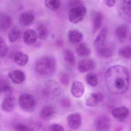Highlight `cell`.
Masks as SVG:
<instances>
[{
	"label": "cell",
	"mask_w": 131,
	"mask_h": 131,
	"mask_svg": "<svg viewBox=\"0 0 131 131\" xmlns=\"http://www.w3.org/2000/svg\"><path fill=\"white\" fill-rule=\"evenodd\" d=\"M105 80L107 90L113 95H123L129 88V73L127 69L121 65L110 67L106 72Z\"/></svg>",
	"instance_id": "6da1fadb"
},
{
	"label": "cell",
	"mask_w": 131,
	"mask_h": 131,
	"mask_svg": "<svg viewBox=\"0 0 131 131\" xmlns=\"http://www.w3.org/2000/svg\"><path fill=\"white\" fill-rule=\"evenodd\" d=\"M57 68L56 60L54 57L50 56L40 57L34 64V69L36 72L43 77L53 75L56 72Z\"/></svg>",
	"instance_id": "7a4b0ae2"
},
{
	"label": "cell",
	"mask_w": 131,
	"mask_h": 131,
	"mask_svg": "<svg viewBox=\"0 0 131 131\" xmlns=\"http://www.w3.org/2000/svg\"><path fill=\"white\" fill-rule=\"evenodd\" d=\"M108 30L106 27L102 28L97 35L94 42V47L97 54L102 58H111L112 56V50L106 44Z\"/></svg>",
	"instance_id": "3957f363"
},
{
	"label": "cell",
	"mask_w": 131,
	"mask_h": 131,
	"mask_svg": "<svg viewBox=\"0 0 131 131\" xmlns=\"http://www.w3.org/2000/svg\"><path fill=\"white\" fill-rule=\"evenodd\" d=\"M19 103L20 108L27 112H33L36 108V100L30 93H24L21 95L19 98Z\"/></svg>",
	"instance_id": "277c9868"
},
{
	"label": "cell",
	"mask_w": 131,
	"mask_h": 131,
	"mask_svg": "<svg viewBox=\"0 0 131 131\" xmlns=\"http://www.w3.org/2000/svg\"><path fill=\"white\" fill-rule=\"evenodd\" d=\"M86 13L87 9L84 6L73 7L69 12V20L72 23H78L84 19Z\"/></svg>",
	"instance_id": "5b68a950"
},
{
	"label": "cell",
	"mask_w": 131,
	"mask_h": 131,
	"mask_svg": "<svg viewBox=\"0 0 131 131\" xmlns=\"http://www.w3.org/2000/svg\"><path fill=\"white\" fill-rule=\"evenodd\" d=\"M94 125L97 131H109L112 126V122L108 116L102 115L96 118Z\"/></svg>",
	"instance_id": "8992f818"
},
{
	"label": "cell",
	"mask_w": 131,
	"mask_h": 131,
	"mask_svg": "<svg viewBox=\"0 0 131 131\" xmlns=\"http://www.w3.org/2000/svg\"><path fill=\"white\" fill-rule=\"evenodd\" d=\"M44 94L47 96H56L61 93V88L58 83L53 80H47L45 83Z\"/></svg>",
	"instance_id": "52a82bcc"
},
{
	"label": "cell",
	"mask_w": 131,
	"mask_h": 131,
	"mask_svg": "<svg viewBox=\"0 0 131 131\" xmlns=\"http://www.w3.org/2000/svg\"><path fill=\"white\" fill-rule=\"evenodd\" d=\"M67 122L69 126L71 129L77 130L80 128L82 124V116L79 113H72L67 117Z\"/></svg>",
	"instance_id": "ba28073f"
},
{
	"label": "cell",
	"mask_w": 131,
	"mask_h": 131,
	"mask_svg": "<svg viewBox=\"0 0 131 131\" xmlns=\"http://www.w3.org/2000/svg\"><path fill=\"white\" fill-rule=\"evenodd\" d=\"M96 63L92 59H85L79 62L78 65V70L82 73L86 72L95 69Z\"/></svg>",
	"instance_id": "9c48e42d"
},
{
	"label": "cell",
	"mask_w": 131,
	"mask_h": 131,
	"mask_svg": "<svg viewBox=\"0 0 131 131\" xmlns=\"http://www.w3.org/2000/svg\"><path fill=\"white\" fill-rule=\"evenodd\" d=\"M15 97L12 94H7L3 101L1 108L5 112H11L15 106Z\"/></svg>",
	"instance_id": "30bf717a"
},
{
	"label": "cell",
	"mask_w": 131,
	"mask_h": 131,
	"mask_svg": "<svg viewBox=\"0 0 131 131\" xmlns=\"http://www.w3.org/2000/svg\"><path fill=\"white\" fill-rule=\"evenodd\" d=\"M8 76L11 81L16 84H20L26 80V74L20 70H12L9 73Z\"/></svg>",
	"instance_id": "8fae6325"
},
{
	"label": "cell",
	"mask_w": 131,
	"mask_h": 131,
	"mask_svg": "<svg viewBox=\"0 0 131 131\" xmlns=\"http://www.w3.org/2000/svg\"><path fill=\"white\" fill-rule=\"evenodd\" d=\"M129 111L125 106H119L114 109L112 112V115L115 118L120 122L124 121L128 116Z\"/></svg>",
	"instance_id": "7c38bea8"
},
{
	"label": "cell",
	"mask_w": 131,
	"mask_h": 131,
	"mask_svg": "<svg viewBox=\"0 0 131 131\" xmlns=\"http://www.w3.org/2000/svg\"><path fill=\"white\" fill-rule=\"evenodd\" d=\"M103 97L102 94L100 93H91L86 100V105L89 107H95L102 101Z\"/></svg>",
	"instance_id": "4fadbf2b"
},
{
	"label": "cell",
	"mask_w": 131,
	"mask_h": 131,
	"mask_svg": "<svg viewBox=\"0 0 131 131\" xmlns=\"http://www.w3.org/2000/svg\"><path fill=\"white\" fill-rule=\"evenodd\" d=\"M85 90V86L82 83L79 81H75L71 86V93L75 98H80L83 95Z\"/></svg>",
	"instance_id": "5bb4252c"
},
{
	"label": "cell",
	"mask_w": 131,
	"mask_h": 131,
	"mask_svg": "<svg viewBox=\"0 0 131 131\" xmlns=\"http://www.w3.org/2000/svg\"><path fill=\"white\" fill-rule=\"evenodd\" d=\"M83 37L82 33L77 29H72L68 32V39L72 44L79 43L83 39Z\"/></svg>",
	"instance_id": "9a60e30c"
},
{
	"label": "cell",
	"mask_w": 131,
	"mask_h": 131,
	"mask_svg": "<svg viewBox=\"0 0 131 131\" xmlns=\"http://www.w3.org/2000/svg\"><path fill=\"white\" fill-rule=\"evenodd\" d=\"M35 16L33 12L30 10L23 13L20 16L19 21L23 26H27L31 24L34 21Z\"/></svg>",
	"instance_id": "2e32d148"
},
{
	"label": "cell",
	"mask_w": 131,
	"mask_h": 131,
	"mask_svg": "<svg viewBox=\"0 0 131 131\" xmlns=\"http://www.w3.org/2000/svg\"><path fill=\"white\" fill-rule=\"evenodd\" d=\"M37 34L32 29H28L24 32V40L26 44L31 45L36 42L37 39Z\"/></svg>",
	"instance_id": "e0dca14e"
},
{
	"label": "cell",
	"mask_w": 131,
	"mask_h": 131,
	"mask_svg": "<svg viewBox=\"0 0 131 131\" xmlns=\"http://www.w3.org/2000/svg\"><path fill=\"white\" fill-rule=\"evenodd\" d=\"M12 24V19L9 15L1 14L0 16V29L1 31L8 29Z\"/></svg>",
	"instance_id": "ac0fdd59"
},
{
	"label": "cell",
	"mask_w": 131,
	"mask_h": 131,
	"mask_svg": "<svg viewBox=\"0 0 131 131\" xmlns=\"http://www.w3.org/2000/svg\"><path fill=\"white\" fill-rule=\"evenodd\" d=\"M29 60V56L22 52H17L14 57V62L16 64L21 66H26L28 63Z\"/></svg>",
	"instance_id": "d6986e66"
},
{
	"label": "cell",
	"mask_w": 131,
	"mask_h": 131,
	"mask_svg": "<svg viewBox=\"0 0 131 131\" xmlns=\"http://www.w3.org/2000/svg\"><path fill=\"white\" fill-rule=\"evenodd\" d=\"M63 59L70 66H73L75 63V57L73 52L70 49H66L63 52Z\"/></svg>",
	"instance_id": "ffe728a7"
},
{
	"label": "cell",
	"mask_w": 131,
	"mask_h": 131,
	"mask_svg": "<svg viewBox=\"0 0 131 131\" xmlns=\"http://www.w3.org/2000/svg\"><path fill=\"white\" fill-rule=\"evenodd\" d=\"M76 52L78 56L82 57L88 56L91 53V51L89 47L84 43H81L76 47Z\"/></svg>",
	"instance_id": "44dd1931"
},
{
	"label": "cell",
	"mask_w": 131,
	"mask_h": 131,
	"mask_svg": "<svg viewBox=\"0 0 131 131\" xmlns=\"http://www.w3.org/2000/svg\"><path fill=\"white\" fill-rule=\"evenodd\" d=\"M103 22V15L101 13L95 14L93 21V33L95 34L99 30L102 26Z\"/></svg>",
	"instance_id": "7402d4cb"
},
{
	"label": "cell",
	"mask_w": 131,
	"mask_h": 131,
	"mask_svg": "<svg viewBox=\"0 0 131 131\" xmlns=\"http://www.w3.org/2000/svg\"><path fill=\"white\" fill-rule=\"evenodd\" d=\"M55 113L53 108L50 106H45L41 109L40 112V118L44 119L50 118Z\"/></svg>",
	"instance_id": "603a6c76"
},
{
	"label": "cell",
	"mask_w": 131,
	"mask_h": 131,
	"mask_svg": "<svg viewBox=\"0 0 131 131\" xmlns=\"http://www.w3.org/2000/svg\"><path fill=\"white\" fill-rule=\"evenodd\" d=\"M37 36L39 39L42 40L47 39L49 34V30L45 24H39L37 26Z\"/></svg>",
	"instance_id": "cb8c5ba5"
},
{
	"label": "cell",
	"mask_w": 131,
	"mask_h": 131,
	"mask_svg": "<svg viewBox=\"0 0 131 131\" xmlns=\"http://www.w3.org/2000/svg\"><path fill=\"white\" fill-rule=\"evenodd\" d=\"M128 27L126 25H122L118 27L115 30V34L120 40H124L127 37Z\"/></svg>",
	"instance_id": "d4e9b609"
},
{
	"label": "cell",
	"mask_w": 131,
	"mask_h": 131,
	"mask_svg": "<svg viewBox=\"0 0 131 131\" xmlns=\"http://www.w3.org/2000/svg\"><path fill=\"white\" fill-rule=\"evenodd\" d=\"M45 4L46 7L52 10H56L59 9L61 3L59 0H46Z\"/></svg>",
	"instance_id": "484cf974"
},
{
	"label": "cell",
	"mask_w": 131,
	"mask_h": 131,
	"mask_svg": "<svg viewBox=\"0 0 131 131\" xmlns=\"http://www.w3.org/2000/svg\"><path fill=\"white\" fill-rule=\"evenodd\" d=\"M86 81L87 84L92 87H96L98 85V78L95 73H88L86 77Z\"/></svg>",
	"instance_id": "4316f807"
},
{
	"label": "cell",
	"mask_w": 131,
	"mask_h": 131,
	"mask_svg": "<svg viewBox=\"0 0 131 131\" xmlns=\"http://www.w3.org/2000/svg\"><path fill=\"white\" fill-rule=\"evenodd\" d=\"M0 90L1 93H7V94H10L12 88L9 83L6 80L1 79L0 82Z\"/></svg>",
	"instance_id": "83f0119b"
},
{
	"label": "cell",
	"mask_w": 131,
	"mask_h": 131,
	"mask_svg": "<svg viewBox=\"0 0 131 131\" xmlns=\"http://www.w3.org/2000/svg\"><path fill=\"white\" fill-rule=\"evenodd\" d=\"M19 30L16 27L13 28L9 32L8 34V37L9 40L11 42H14L18 39L19 36Z\"/></svg>",
	"instance_id": "f1b7e54d"
},
{
	"label": "cell",
	"mask_w": 131,
	"mask_h": 131,
	"mask_svg": "<svg viewBox=\"0 0 131 131\" xmlns=\"http://www.w3.org/2000/svg\"><path fill=\"white\" fill-rule=\"evenodd\" d=\"M118 54L120 56L125 59L131 58V47L129 46H125L119 49Z\"/></svg>",
	"instance_id": "f546056e"
},
{
	"label": "cell",
	"mask_w": 131,
	"mask_h": 131,
	"mask_svg": "<svg viewBox=\"0 0 131 131\" xmlns=\"http://www.w3.org/2000/svg\"><path fill=\"white\" fill-rule=\"evenodd\" d=\"M122 9L124 14L131 19V0L123 1Z\"/></svg>",
	"instance_id": "4dcf8cb0"
},
{
	"label": "cell",
	"mask_w": 131,
	"mask_h": 131,
	"mask_svg": "<svg viewBox=\"0 0 131 131\" xmlns=\"http://www.w3.org/2000/svg\"><path fill=\"white\" fill-rule=\"evenodd\" d=\"M0 50H1V57H5L8 51V47L4 39L0 37Z\"/></svg>",
	"instance_id": "1f68e13d"
},
{
	"label": "cell",
	"mask_w": 131,
	"mask_h": 131,
	"mask_svg": "<svg viewBox=\"0 0 131 131\" xmlns=\"http://www.w3.org/2000/svg\"><path fill=\"white\" fill-rule=\"evenodd\" d=\"M14 129L16 131H35L31 128L19 123L16 124L14 126Z\"/></svg>",
	"instance_id": "d6a6232c"
},
{
	"label": "cell",
	"mask_w": 131,
	"mask_h": 131,
	"mask_svg": "<svg viewBox=\"0 0 131 131\" xmlns=\"http://www.w3.org/2000/svg\"><path fill=\"white\" fill-rule=\"evenodd\" d=\"M60 81L63 85L67 86L69 85L70 82L69 75L67 73H62L60 76Z\"/></svg>",
	"instance_id": "836d02e7"
},
{
	"label": "cell",
	"mask_w": 131,
	"mask_h": 131,
	"mask_svg": "<svg viewBox=\"0 0 131 131\" xmlns=\"http://www.w3.org/2000/svg\"><path fill=\"white\" fill-rule=\"evenodd\" d=\"M49 131H64L63 126L59 123H53L49 126Z\"/></svg>",
	"instance_id": "e575fe53"
},
{
	"label": "cell",
	"mask_w": 131,
	"mask_h": 131,
	"mask_svg": "<svg viewBox=\"0 0 131 131\" xmlns=\"http://www.w3.org/2000/svg\"><path fill=\"white\" fill-rule=\"evenodd\" d=\"M60 105L64 108H69L71 106V102L67 98H63L61 99L60 101Z\"/></svg>",
	"instance_id": "d590c367"
},
{
	"label": "cell",
	"mask_w": 131,
	"mask_h": 131,
	"mask_svg": "<svg viewBox=\"0 0 131 131\" xmlns=\"http://www.w3.org/2000/svg\"><path fill=\"white\" fill-rule=\"evenodd\" d=\"M81 6H83V2L81 1H71L69 3V6L71 9Z\"/></svg>",
	"instance_id": "8d00e7d4"
},
{
	"label": "cell",
	"mask_w": 131,
	"mask_h": 131,
	"mask_svg": "<svg viewBox=\"0 0 131 131\" xmlns=\"http://www.w3.org/2000/svg\"><path fill=\"white\" fill-rule=\"evenodd\" d=\"M116 1H113V0H112V1H106V5L108 6L109 7H112L114 6L115 4Z\"/></svg>",
	"instance_id": "74e56055"
}]
</instances>
